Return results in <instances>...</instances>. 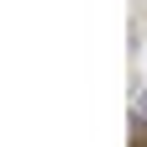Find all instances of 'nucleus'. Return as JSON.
<instances>
[{
  "mask_svg": "<svg viewBox=\"0 0 147 147\" xmlns=\"http://www.w3.org/2000/svg\"><path fill=\"white\" fill-rule=\"evenodd\" d=\"M142 116H147V95H142Z\"/></svg>",
  "mask_w": 147,
  "mask_h": 147,
  "instance_id": "nucleus-1",
  "label": "nucleus"
}]
</instances>
